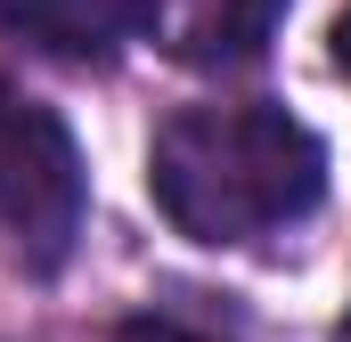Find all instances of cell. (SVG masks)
Instances as JSON below:
<instances>
[{"label": "cell", "mask_w": 351, "mask_h": 342, "mask_svg": "<svg viewBox=\"0 0 351 342\" xmlns=\"http://www.w3.org/2000/svg\"><path fill=\"white\" fill-rule=\"evenodd\" d=\"M327 187V147L286 106H188L147 147V196L188 245H254L294 228Z\"/></svg>", "instance_id": "obj_1"}, {"label": "cell", "mask_w": 351, "mask_h": 342, "mask_svg": "<svg viewBox=\"0 0 351 342\" xmlns=\"http://www.w3.org/2000/svg\"><path fill=\"white\" fill-rule=\"evenodd\" d=\"M90 212V171L58 106L0 82V237L25 269H66Z\"/></svg>", "instance_id": "obj_2"}, {"label": "cell", "mask_w": 351, "mask_h": 342, "mask_svg": "<svg viewBox=\"0 0 351 342\" xmlns=\"http://www.w3.org/2000/svg\"><path fill=\"white\" fill-rule=\"evenodd\" d=\"M286 0H139V41H164L188 66H245L278 33Z\"/></svg>", "instance_id": "obj_3"}, {"label": "cell", "mask_w": 351, "mask_h": 342, "mask_svg": "<svg viewBox=\"0 0 351 342\" xmlns=\"http://www.w3.org/2000/svg\"><path fill=\"white\" fill-rule=\"evenodd\" d=\"M0 25L49 57L106 66L123 41H139V0H0Z\"/></svg>", "instance_id": "obj_4"}, {"label": "cell", "mask_w": 351, "mask_h": 342, "mask_svg": "<svg viewBox=\"0 0 351 342\" xmlns=\"http://www.w3.org/2000/svg\"><path fill=\"white\" fill-rule=\"evenodd\" d=\"M335 66L351 74V8H343V25H335Z\"/></svg>", "instance_id": "obj_5"}]
</instances>
